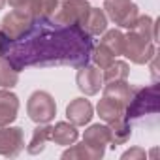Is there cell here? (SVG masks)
I'll return each instance as SVG.
<instances>
[{
	"label": "cell",
	"mask_w": 160,
	"mask_h": 160,
	"mask_svg": "<svg viewBox=\"0 0 160 160\" xmlns=\"http://www.w3.org/2000/svg\"><path fill=\"white\" fill-rule=\"evenodd\" d=\"M104 10H106V17H109L115 25L122 28H132L136 19L139 17L138 6L132 0H106Z\"/></svg>",
	"instance_id": "5"
},
{
	"label": "cell",
	"mask_w": 160,
	"mask_h": 160,
	"mask_svg": "<svg viewBox=\"0 0 160 160\" xmlns=\"http://www.w3.org/2000/svg\"><path fill=\"white\" fill-rule=\"evenodd\" d=\"M109 132H111V147H117V145H122L130 139L132 136V126L130 122L122 117L115 122H109Z\"/></svg>",
	"instance_id": "18"
},
{
	"label": "cell",
	"mask_w": 160,
	"mask_h": 160,
	"mask_svg": "<svg viewBox=\"0 0 160 160\" xmlns=\"http://www.w3.org/2000/svg\"><path fill=\"white\" fill-rule=\"evenodd\" d=\"M19 81V72L2 57L0 58V87L2 89H12Z\"/></svg>",
	"instance_id": "22"
},
{
	"label": "cell",
	"mask_w": 160,
	"mask_h": 160,
	"mask_svg": "<svg viewBox=\"0 0 160 160\" xmlns=\"http://www.w3.org/2000/svg\"><path fill=\"white\" fill-rule=\"evenodd\" d=\"M102 45H106L115 57L122 55V47H124V34L121 30H108L100 42Z\"/></svg>",
	"instance_id": "23"
},
{
	"label": "cell",
	"mask_w": 160,
	"mask_h": 160,
	"mask_svg": "<svg viewBox=\"0 0 160 160\" xmlns=\"http://www.w3.org/2000/svg\"><path fill=\"white\" fill-rule=\"evenodd\" d=\"M58 10V0H42V17H53Z\"/></svg>",
	"instance_id": "26"
},
{
	"label": "cell",
	"mask_w": 160,
	"mask_h": 160,
	"mask_svg": "<svg viewBox=\"0 0 160 160\" xmlns=\"http://www.w3.org/2000/svg\"><path fill=\"white\" fill-rule=\"evenodd\" d=\"M27 113L30 117V121L42 124V122H49L55 113H57V104L53 100V96L45 91H36L30 94L28 102H27Z\"/></svg>",
	"instance_id": "4"
},
{
	"label": "cell",
	"mask_w": 160,
	"mask_h": 160,
	"mask_svg": "<svg viewBox=\"0 0 160 160\" xmlns=\"http://www.w3.org/2000/svg\"><path fill=\"white\" fill-rule=\"evenodd\" d=\"M75 81H77V87L81 92H85L87 96H92L100 91L104 79H102V73L98 70V66H79V72L75 75Z\"/></svg>",
	"instance_id": "8"
},
{
	"label": "cell",
	"mask_w": 160,
	"mask_h": 160,
	"mask_svg": "<svg viewBox=\"0 0 160 160\" xmlns=\"http://www.w3.org/2000/svg\"><path fill=\"white\" fill-rule=\"evenodd\" d=\"M132 30L138 32V34H141V36H145V38H149V40H152V42H156V38H158V34H156V25H154V21H152L151 17H147V15L138 17L136 23H134V27H132Z\"/></svg>",
	"instance_id": "24"
},
{
	"label": "cell",
	"mask_w": 160,
	"mask_h": 160,
	"mask_svg": "<svg viewBox=\"0 0 160 160\" xmlns=\"http://www.w3.org/2000/svg\"><path fill=\"white\" fill-rule=\"evenodd\" d=\"M158 113V87L149 85V87H136L132 91V96L124 108V119L130 121H139L147 115H156Z\"/></svg>",
	"instance_id": "2"
},
{
	"label": "cell",
	"mask_w": 160,
	"mask_h": 160,
	"mask_svg": "<svg viewBox=\"0 0 160 160\" xmlns=\"http://www.w3.org/2000/svg\"><path fill=\"white\" fill-rule=\"evenodd\" d=\"M134 160V158H145V151L143 149H139V147H134V149H130V151H126L124 154H122V160Z\"/></svg>",
	"instance_id": "28"
},
{
	"label": "cell",
	"mask_w": 160,
	"mask_h": 160,
	"mask_svg": "<svg viewBox=\"0 0 160 160\" xmlns=\"http://www.w3.org/2000/svg\"><path fill=\"white\" fill-rule=\"evenodd\" d=\"M47 141H51V126L47 122H42L38 128H34V134H32V139H30L27 151L30 154H40L45 149Z\"/></svg>",
	"instance_id": "17"
},
{
	"label": "cell",
	"mask_w": 160,
	"mask_h": 160,
	"mask_svg": "<svg viewBox=\"0 0 160 160\" xmlns=\"http://www.w3.org/2000/svg\"><path fill=\"white\" fill-rule=\"evenodd\" d=\"M92 104L85 98H73L66 108V117L75 126H85L92 119Z\"/></svg>",
	"instance_id": "9"
},
{
	"label": "cell",
	"mask_w": 160,
	"mask_h": 160,
	"mask_svg": "<svg viewBox=\"0 0 160 160\" xmlns=\"http://www.w3.org/2000/svg\"><path fill=\"white\" fill-rule=\"evenodd\" d=\"M25 149V134L19 126H2L0 128V154L17 156Z\"/></svg>",
	"instance_id": "7"
},
{
	"label": "cell",
	"mask_w": 160,
	"mask_h": 160,
	"mask_svg": "<svg viewBox=\"0 0 160 160\" xmlns=\"http://www.w3.org/2000/svg\"><path fill=\"white\" fill-rule=\"evenodd\" d=\"M111 141V132H109V126L106 124H92L85 130V136H83V143H87L89 147L96 149V151H106V145H109Z\"/></svg>",
	"instance_id": "11"
},
{
	"label": "cell",
	"mask_w": 160,
	"mask_h": 160,
	"mask_svg": "<svg viewBox=\"0 0 160 160\" xmlns=\"http://www.w3.org/2000/svg\"><path fill=\"white\" fill-rule=\"evenodd\" d=\"M13 12H19L30 19L42 17V0H8Z\"/></svg>",
	"instance_id": "19"
},
{
	"label": "cell",
	"mask_w": 160,
	"mask_h": 160,
	"mask_svg": "<svg viewBox=\"0 0 160 160\" xmlns=\"http://www.w3.org/2000/svg\"><path fill=\"white\" fill-rule=\"evenodd\" d=\"M91 4L87 0H64L60 8L53 13V19L62 25H81L89 15Z\"/></svg>",
	"instance_id": "6"
},
{
	"label": "cell",
	"mask_w": 160,
	"mask_h": 160,
	"mask_svg": "<svg viewBox=\"0 0 160 160\" xmlns=\"http://www.w3.org/2000/svg\"><path fill=\"white\" fill-rule=\"evenodd\" d=\"M122 55H126L134 64H147L154 55V42L130 28V32L124 34Z\"/></svg>",
	"instance_id": "3"
},
{
	"label": "cell",
	"mask_w": 160,
	"mask_h": 160,
	"mask_svg": "<svg viewBox=\"0 0 160 160\" xmlns=\"http://www.w3.org/2000/svg\"><path fill=\"white\" fill-rule=\"evenodd\" d=\"M128 64L122 62V60H113L108 68H104V73H102V79L106 83H111V81H124L128 79Z\"/></svg>",
	"instance_id": "20"
},
{
	"label": "cell",
	"mask_w": 160,
	"mask_h": 160,
	"mask_svg": "<svg viewBox=\"0 0 160 160\" xmlns=\"http://www.w3.org/2000/svg\"><path fill=\"white\" fill-rule=\"evenodd\" d=\"M91 60H94V64L100 68V70H104V68H108L113 60H115V55L106 47V45H94V51H92V57H91Z\"/></svg>",
	"instance_id": "25"
},
{
	"label": "cell",
	"mask_w": 160,
	"mask_h": 160,
	"mask_svg": "<svg viewBox=\"0 0 160 160\" xmlns=\"http://www.w3.org/2000/svg\"><path fill=\"white\" fill-rule=\"evenodd\" d=\"M102 156H104L102 151H96V149L89 147L87 143H79V145H75V147H72V149H68V151L62 152V158H64V160H68V158H87V160H96V158H102Z\"/></svg>",
	"instance_id": "21"
},
{
	"label": "cell",
	"mask_w": 160,
	"mask_h": 160,
	"mask_svg": "<svg viewBox=\"0 0 160 160\" xmlns=\"http://www.w3.org/2000/svg\"><path fill=\"white\" fill-rule=\"evenodd\" d=\"M132 91H134V85H128V81H111V83H106L104 87V96H109L117 102H121L124 108L132 96Z\"/></svg>",
	"instance_id": "16"
},
{
	"label": "cell",
	"mask_w": 160,
	"mask_h": 160,
	"mask_svg": "<svg viewBox=\"0 0 160 160\" xmlns=\"http://www.w3.org/2000/svg\"><path fill=\"white\" fill-rule=\"evenodd\" d=\"M17 111H19V98L13 92L2 89L0 91V128L12 124L17 119Z\"/></svg>",
	"instance_id": "10"
},
{
	"label": "cell",
	"mask_w": 160,
	"mask_h": 160,
	"mask_svg": "<svg viewBox=\"0 0 160 160\" xmlns=\"http://www.w3.org/2000/svg\"><path fill=\"white\" fill-rule=\"evenodd\" d=\"M96 109H98L100 119H104L108 124L109 122H115V121H119V119L124 117V106L121 102L109 98V96H102V100L98 102V108Z\"/></svg>",
	"instance_id": "13"
},
{
	"label": "cell",
	"mask_w": 160,
	"mask_h": 160,
	"mask_svg": "<svg viewBox=\"0 0 160 160\" xmlns=\"http://www.w3.org/2000/svg\"><path fill=\"white\" fill-rule=\"evenodd\" d=\"M79 138V132L75 128V124L72 122H57L55 126H51V141H55L57 145H73Z\"/></svg>",
	"instance_id": "12"
},
{
	"label": "cell",
	"mask_w": 160,
	"mask_h": 160,
	"mask_svg": "<svg viewBox=\"0 0 160 160\" xmlns=\"http://www.w3.org/2000/svg\"><path fill=\"white\" fill-rule=\"evenodd\" d=\"M6 2H8V0H0V10H2V8L6 6Z\"/></svg>",
	"instance_id": "29"
},
{
	"label": "cell",
	"mask_w": 160,
	"mask_h": 160,
	"mask_svg": "<svg viewBox=\"0 0 160 160\" xmlns=\"http://www.w3.org/2000/svg\"><path fill=\"white\" fill-rule=\"evenodd\" d=\"M30 21H32V19L27 17V15H23V13H19V12H12V13H8V15L2 19L0 27H2V30H4L12 40H15V38L28 27Z\"/></svg>",
	"instance_id": "14"
},
{
	"label": "cell",
	"mask_w": 160,
	"mask_h": 160,
	"mask_svg": "<svg viewBox=\"0 0 160 160\" xmlns=\"http://www.w3.org/2000/svg\"><path fill=\"white\" fill-rule=\"evenodd\" d=\"M83 28H85L91 36H100V34H104L106 28H108V17H106L104 10L91 6L89 15H87L85 23H83Z\"/></svg>",
	"instance_id": "15"
},
{
	"label": "cell",
	"mask_w": 160,
	"mask_h": 160,
	"mask_svg": "<svg viewBox=\"0 0 160 160\" xmlns=\"http://www.w3.org/2000/svg\"><path fill=\"white\" fill-rule=\"evenodd\" d=\"M10 43H12V38L2 30V27H0V57L6 55V51L10 49Z\"/></svg>",
	"instance_id": "27"
},
{
	"label": "cell",
	"mask_w": 160,
	"mask_h": 160,
	"mask_svg": "<svg viewBox=\"0 0 160 160\" xmlns=\"http://www.w3.org/2000/svg\"><path fill=\"white\" fill-rule=\"evenodd\" d=\"M94 51L92 36L81 25H62L53 17H38L10 43L6 60L17 70L89 64Z\"/></svg>",
	"instance_id": "1"
}]
</instances>
